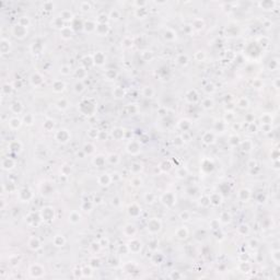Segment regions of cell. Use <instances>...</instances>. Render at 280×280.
Segmentation results:
<instances>
[{"label": "cell", "instance_id": "6da1fadb", "mask_svg": "<svg viewBox=\"0 0 280 280\" xmlns=\"http://www.w3.org/2000/svg\"><path fill=\"white\" fill-rule=\"evenodd\" d=\"M28 274H30L31 278L37 279V278H42L44 275H45V269H44V267L42 266V265L34 264L30 267V269H28Z\"/></svg>", "mask_w": 280, "mask_h": 280}, {"label": "cell", "instance_id": "7a4b0ae2", "mask_svg": "<svg viewBox=\"0 0 280 280\" xmlns=\"http://www.w3.org/2000/svg\"><path fill=\"white\" fill-rule=\"evenodd\" d=\"M148 230L151 233H158L161 230V221L156 218H152L148 222Z\"/></svg>", "mask_w": 280, "mask_h": 280}, {"label": "cell", "instance_id": "3957f363", "mask_svg": "<svg viewBox=\"0 0 280 280\" xmlns=\"http://www.w3.org/2000/svg\"><path fill=\"white\" fill-rule=\"evenodd\" d=\"M12 33H13V35H14L16 37L23 38L25 35L28 34V31H26V28H24L23 25H21L19 23V24H16V25H14V26H13Z\"/></svg>", "mask_w": 280, "mask_h": 280}, {"label": "cell", "instance_id": "277c9868", "mask_svg": "<svg viewBox=\"0 0 280 280\" xmlns=\"http://www.w3.org/2000/svg\"><path fill=\"white\" fill-rule=\"evenodd\" d=\"M69 138H70V134H69L68 130H66V129H59V130L57 131L56 139L58 140L59 142H62V143L67 142L69 140Z\"/></svg>", "mask_w": 280, "mask_h": 280}, {"label": "cell", "instance_id": "5b68a950", "mask_svg": "<svg viewBox=\"0 0 280 280\" xmlns=\"http://www.w3.org/2000/svg\"><path fill=\"white\" fill-rule=\"evenodd\" d=\"M40 219H43V220H45V221L53 220L54 219V209L49 208V207L43 208L42 213H40Z\"/></svg>", "mask_w": 280, "mask_h": 280}, {"label": "cell", "instance_id": "8992f818", "mask_svg": "<svg viewBox=\"0 0 280 280\" xmlns=\"http://www.w3.org/2000/svg\"><path fill=\"white\" fill-rule=\"evenodd\" d=\"M127 247H128V249H129L130 252L138 253V252H140V251H141V242H139L138 240L134 239V240H131L130 242L128 243Z\"/></svg>", "mask_w": 280, "mask_h": 280}, {"label": "cell", "instance_id": "52a82bcc", "mask_svg": "<svg viewBox=\"0 0 280 280\" xmlns=\"http://www.w3.org/2000/svg\"><path fill=\"white\" fill-rule=\"evenodd\" d=\"M161 200L165 206H168V207H170V206H173L175 204V197H174V195L171 193L164 194V195L161 197Z\"/></svg>", "mask_w": 280, "mask_h": 280}, {"label": "cell", "instance_id": "ba28073f", "mask_svg": "<svg viewBox=\"0 0 280 280\" xmlns=\"http://www.w3.org/2000/svg\"><path fill=\"white\" fill-rule=\"evenodd\" d=\"M127 151L129 153H131V154H137V153H139V151H140L139 143L136 142V141H131V142H129L128 143V146H127Z\"/></svg>", "mask_w": 280, "mask_h": 280}, {"label": "cell", "instance_id": "9c48e42d", "mask_svg": "<svg viewBox=\"0 0 280 280\" xmlns=\"http://www.w3.org/2000/svg\"><path fill=\"white\" fill-rule=\"evenodd\" d=\"M14 160L10 159V158H6V159H3L2 161H1V168H3V170H12L13 168H14Z\"/></svg>", "mask_w": 280, "mask_h": 280}, {"label": "cell", "instance_id": "30bf717a", "mask_svg": "<svg viewBox=\"0 0 280 280\" xmlns=\"http://www.w3.org/2000/svg\"><path fill=\"white\" fill-rule=\"evenodd\" d=\"M40 246H42V244H40V239H37V237H31L28 241V247L33 251H37L38 249H40Z\"/></svg>", "mask_w": 280, "mask_h": 280}, {"label": "cell", "instance_id": "8fae6325", "mask_svg": "<svg viewBox=\"0 0 280 280\" xmlns=\"http://www.w3.org/2000/svg\"><path fill=\"white\" fill-rule=\"evenodd\" d=\"M19 198L20 200H22L23 202L28 201V200H30L32 198V193L30 189H26V188H24V189H22L21 192L19 193Z\"/></svg>", "mask_w": 280, "mask_h": 280}, {"label": "cell", "instance_id": "7c38bea8", "mask_svg": "<svg viewBox=\"0 0 280 280\" xmlns=\"http://www.w3.org/2000/svg\"><path fill=\"white\" fill-rule=\"evenodd\" d=\"M22 121L18 117H13L9 121V126L11 129H18V128L21 127Z\"/></svg>", "mask_w": 280, "mask_h": 280}, {"label": "cell", "instance_id": "4fadbf2b", "mask_svg": "<svg viewBox=\"0 0 280 280\" xmlns=\"http://www.w3.org/2000/svg\"><path fill=\"white\" fill-rule=\"evenodd\" d=\"M97 180H99V183H100L101 185H103V186H107V185L111 183L112 177H111L109 174H102L101 176H99Z\"/></svg>", "mask_w": 280, "mask_h": 280}, {"label": "cell", "instance_id": "5bb4252c", "mask_svg": "<svg viewBox=\"0 0 280 280\" xmlns=\"http://www.w3.org/2000/svg\"><path fill=\"white\" fill-rule=\"evenodd\" d=\"M128 212H129V215H130L131 217H138V216L140 215L141 210H140V208L136 205V204H133L131 206H129Z\"/></svg>", "mask_w": 280, "mask_h": 280}, {"label": "cell", "instance_id": "9a60e30c", "mask_svg": "<svg viewBox=\"0 0 280 280\" xmlns=\"http://www.w3.org/2000/svg\"><path fill=\"white\" fill-rule=\"evenodd\" d=\"M0 49H1V53L2 54H8L10 49V42L7 40L6 38H2L1 40V43H0Z\"/></svg>", "mask_w": 280, "mask_h": 280}, {"label": "cell", "instance_id": "2e32d148", "mask_svg": "<svg viewBox=\"0 0 280 280\" xmlns=\"http://www.w3.org/2000/svg\"><path fill=\"white\" fill-rule=\"evenodd\" d=\"M31 83L34 85V87H38L40 84L43 83V78L42 76L38 75V73H34V75L31 77Z\"/></svg>", "mask_w": 280, "mask_h": 280}, {"label": "cell", "instance_id": "e0dca14e", "mask_svg": "<svg viewBox=\"0 0 280 280\" xmlns=\"http://www.w3.org/2000/svg\"><path fill=\"white\" fill-rule=\"evenodd\" d=\"M8 148H9L11 151H13V152H19V151H21V148H22V144L19 142V141H12V142H10V144L8 146Z\"/></svg>", "mask_w": 280, "mask_h": 280}, {"label": "cell", "instance_id": "ac0fdd59", "mask_svg": "<svg viewBox=\"0 0 280 280\" xmlns=\"http://www.w3.org/2000/svg\"><path fill=\"white\" fill-rule=\"evenodd\" d=\"M202 141L205 143H207V144L213 143L215 142V135L212 134V133H206V134L204 135V137H202Z\"/></svg>", "mask_w": 280, "mask_h": 280}, {"label": "cell", "instance_id": "d6986e66", "mask_svg": "<svg viewBox=\"0 0 280 280\" xmlns=\"http://www.w3.org/2000/svg\"><path fill=\"white\" fill-rule=\"evenodd\" d=\"M104 61H105V56L103 55L102 53H97L95 54V56H94L93 58V62L94 64H97V65L101 66L104 64Z\"/></svg>", "mask_w": 280, "mask_h": 280}, {"label": "cell", "instance_id": "ffe728a7", "mask_svg": "<svg viewBox=\"0 0 280 280\" xmlns=\"http://www.w3.org/2000/svg\"><path fill=\"white\" fill-rule=\"evenodd\" d=\"M187 235H188V231L185 227H180L176 231V237H180V239H186Z\"/></svg>", "mask_w": 280, "mask_h": 280}, {"label": "cell", "instance_id": "44dd1931", "mask_svg": "<svg viewBox=\"0 0 280 280\" xmlns=\"http://www.w3.org/2000/svg\"><path fill=\"white\" fill-rule=\"evenodd\" d=\"M10 109H11V111H12L14 114H20V113L22 112L23 107H22V104L20 102H14L11 104Z\"/></svg>", "mask_w": 280, "mask_h": 280}, {"label": "cell", "instance_id": "7402d4cb", "mask_svg": "<svg viewBox=\"0 0 280 280\" xmlns=\"http://www.w3.org/2000/svg\"><path fill=\"white\" fill-rule=\"evenodd\" d=\"M65 243H66L65 237L60 235V234H58V235L54 237V244H55V246H64Z\"/></svg>", "mask_w": 280, "mask_h": 280}, {"label": "cell", "instance_id": "603a6c76", "mask_svg": "<svg viewBox=\"0 0 280 280\" xmlns=\"http://www.w3.org/2000/svg\"><path fill=\"white\" fill-rule=\"evenodd\" d=\"M53 89L55 92H61L65 89V83L62 81H55L53 85Z\"/></svg>", "mask_w": 280, "mask_h": 280}, {"label": "cell", "instance_id": "cb8c5ba5", "mask_svg": "<svg viewBox=\"0 0 280 280\" xmlns=\"http://www.w3.org/2000/svg\"><path fill=\"white\" fill-rule=\"evenodd\" d=\"M249 196H251V193H249V189H242V190H240V193H239V197H240L241 200H243V201H246V200L249 198Z\"/></svg>", "mask_w": 280, "mask_h": 280}, {"label": "cell", "instance_id": "d4e9b609", "mask_svg": "<svg viewBox=\"0 0 280 280\" xmlns=\"http://www.w3.org/2000/svg\"><path fill=\"white\" fill-rule=\"evenodd\" d=\"M123 136H124V129H121V128L113 129V137L115 139H121V138H123Z\"/></svg>", "mask_w": 280, "mask_h": 280}, {"label": "cell", "instance_id": "484cf974", "mask_svg": "<svg viewBox=\"0 0 280 280\" xmlns=\"http://www.w3.org/2000/svg\"><path fill=\"white\" fill-rule=\"evenodd\" d=\"M69 220L71 221L72 223H77L80 220V215L77 211H72L71 215L69 216Z\"/></svg>", "mask_w": 280, "mask_h": 280}, {"label": "cell", "instance_id": "4316f807", "mask_svg": "<svg viewBox=\"0 0 280 280\" xmlns=\"http://www.w3.org/2000/svg\"><path fill=\"white\" fill-rule=\"evenodd\" d=\"M130 170L134 174H138V173H140L141 170H142V165L140 164V163H134V164L131 165Z\"/></svg>", "mask_w": 280, "mask_h": 280}, {"label": "cell", "instance_id": "83f0119b", "mask_svg": "<svg viewBox=\"0 0 280 280\" xmlns=\"http://www.w3.org/2000/svg\"><path fill=\"white\" fill-rule=\"evenodd\" d=\"M92 274H93V271H92L91 267H84L83 269H82V277L83 278L92 277Z\"/></svg>", "mask_w": 280, "mask_h": 280}, {"label": "cell", "instance_id": "f1b7e54d", "mask_svg": "<svg viewBox=\"0 0 280 280\" xmlns=\"http://www.w3.org/2000/svg\"><path fill=\"white\" fill-rule=\"evenodd\" d=\"M113 93H114V97H117V99H121V97H124L125 91L123 90V89H121V88H116Z\"/></svg>", "mask_w": 280, "mask_h": 280}, {"label": "cell", "instance_id": "f546056e", "mask_svg": "<svg viewBox=\"0 0 280 280\" xmlns=\"http://www.w3.org/2000/svg\"><path fill=\"white\" fill-rule=\"evenodd\" d=\"M202 106L205 107V109H211L212 106H213V101L210 99V97H208V99H206V100H204V102H202Z\"/></svg>", "mask_w": 280, "mask_h": 280}, {"label": "cell", "instance_id": "4dcf8cb0", "mask_svg": "<svg viewBox=\"0 0 280 280\" xmlns=\"http://www.w3.org/2000/svg\"><path fill=\"white\" fill-rule=\"evenodd\" d=\"M237 105L240 106L241 109H246V107L249 106V101L246 100L245 97H242V99H240V100H239Z\"/></svg>", "mask_w": 280, "mask_h": 280}, {"label": "cell", "instance_id": "1f68e13d", "mask_svg": "<svg viewBox=\"0 0 280 280\" xmlns=\"http://www.w3.org/2000/svg\"><path fill=\"white\" fill-rule=\"evenodd\" d=\"M177 61L180 65H187V62H188V57H187V55H180Z\"/></svg>", "mask_w": 280, "mask_h": 280}, {"label": "cell", "instance_id": "d6a6232c", "mask_svg": "<svg viewBox=\"0 0 280 280\" xmlns=\"http://www.w3.org/2000/svg\"><path fill=\"white\" fill-rule=\"evenodd\" d=\"M105 163V159L103 158V156H97L95 159H94V164L97 165V166H102L103 164Z\"/></svg>", "mask_w": 280, "mask_h": 280}, {"label": "cell", "instance_id": "836d02e7", "mask_svg": "<svg viewBox=\"0 0 280 280\" xmlns=\"http://www.w3.org/2000/svg\"><path fill=\"white\" fill-rule=\"evenodd\" d=\"M144 199H146L147 202H150V204H151V202L154 201V199H156V196H154L152 193H147L146 196H144Z\"/></svg>", "mask_w": 280, "mask_h": 280}, {"label": "cell", "instance_id": "e575fe53", "mask_svg": "<svg viewBox=\"0 0 280 280\" xmlns=\"http://www.w3.org/2000/svg\"><path fill=\"white\" fill-rule=\"evenodd\" d=\"M11 91H12V85L11 84H4L3 85V88H2V92L3 93H6V94H10L11 93Z\"/></svg>", "mask_w": 280, "mask_h": 280}, {"label": "cell", "instance_id": "d590c367", "mask_svg": "<svg viewBox=\"0 0 280 280\" xmlns=\"http://www.w3.org/2000/svg\"><path fill=\"white\" fill-rule=\"evenodd\" d=\"M93 148L94 147L91 144V143H88V144H85L84 146V152L88 153V154H90V153L93 152Z\"/></svg>", "mask_w": 280, "mask_h": 280}, {"label": "cell", "instance_id": "8d00e7d4", "mask_svg": "<svg viewBox=\"0 0 280 280\" xmlns=\"http://www.w3.org/2000/svg\"><path fill=\"white\" fill-rule=\"evenodd\" d=\"M24 121H25V124L32 125L33 124V116H32L31 114H26V116H24Z\"/></svg>", "mask_w": 280, "mask_h": 280}, {"label": "cell", "instance_id": "74e56055", "mask_svg": "<svg viewBox=\"0 0 280 280\" xmlns=\"http://www.w3.org/2000/svg\"><path fill=\"white\" fill-rule=\"evenodd\" d=\"M117 76V73L116 72H114L113 70H109V71L106 72V78L109 79V80H112V79H114Z\"/></svg>", "mask_w": 280, "mask_h": 280}, {"label": "cell", "instance_id": "f35d334b", "mask_svg": "<svg viewBox=\"0 0 280 280\" xmlns=\"http://www.w3.org/2000/svg\"><path fill=\"white\" fill-rule=\"evenodd\" d=\"M75 87H76V88H75V91H76V92H77V93H80V92H82V91L84 90L83 84L81 83V82H80V83H79V82H78V83L76 84Z\"/></svg>", "mask_w": 280, "mask_h": 280}, {"label": "cell", "instance_id": "ab89813d", "mask_svg": "<svg viewBox=\"0 0 280 280\" xmlns=\"http://www.w3.org/2000/svg\"><path fill=\"white\" fill-rule=\"evenodd\" d=\"M70 67H68V66H64V67H61L60 68V72H61L62 75H69L70 73Z\"/></svg>", "mask_w": 280, "mask_h": 280}, {"label": "cell", "instance_id": "60d3db41", "mask_svg": "<svg viewBox=\"0 0 280 280\" xmlns=\"http://www.w3.org/2000/svg\"><path fill=\"white\" fill-rule=\"evenodd\" d=\"M180 219L182 220H185V221H187V220H189V218H190V216H189V213L187 211H184V212H182L180 215Z\"/></svg>", "mask_w": 280, "mask_h": 280}, {"label": "cell", "instance_id": "b9f144b4", "mask_svg": "<svg viewBox=\"0 0 280 280\" xmlns=\"http://www.w3.org/2000/svg\"><path fill=\"white\" fill-rule=\"evenodd\" d=\"M131 183H133L134 186H140L142 182H141V180H140L139 177H134L133 180H131Z\"/></svg>", "mask_w": 280, "mask_h": 280}, {"label": "cell", "instance_id": "7bdbcfd3", "mask_svg": "<svg viewBox=\"0 0 280 280\" xmlns=\"http://www.w3.org/2000/svg\"><path fill=\"white\" fill-rule=\"evenodd\" d=\"M177 175L180 176V177H185V176L187 175L186 168H180V170H178V171H177Z\"/></svg>", "mask_w": 280, "mask_h": 280}, {"label": "cell", "instance_id": "ee69618b", "mask_svg": "<svg viewBox=\"0 0 280 280\" xmlns=\"http://www.w3.org/2000/svg\"><path fill=\"white\" fill-rule=\"evenodd\" d=\"M170 277L173 278V279H174V278H175V279H178V278H182V275L178 274V271H173Z\"/></svg>", "mask_w": 280, "mask_h": 280}]
</instances>
